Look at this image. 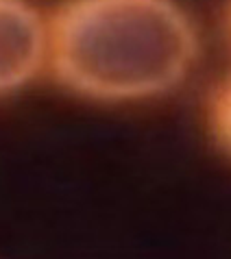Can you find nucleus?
Listing matches in <instances>:
<instances>
[{"instance_id": "f257e3e1", "label": "nucleus", "mask_w": 231, "mask_h": 259, "mask_svg": "<svg viewBox=\"0 0 231 259\" xmlns=\"http://www.w3.org/2000/svg\"><path fill=\"white\" fill-rule=\"evenodd\" d=\"M53 72L98 100L164 94L199 55L192 20L175 0H68L48 33Z\"/></svg>"}, {"instance_id": "f03ea898", "label": "nucleus", "mask_w": 231, "mask_h": 259, "mask_svg": "<svg viewBox=\"0 0 231 259\" xmlns=\"http://www.w3.org/2000/svg\"><path fill=\"white\" fill-rule=\"evenodd\" d=\"M48 53L42 16L26 0H0V94L22 88Z\"/></svg>"}, {"instance_id": "7ed1b4c3", "label": "nucleus", "mask_w": 231, "mask_h": 259, "mask_svg": "<svg viewBox=\"0 0 231 259\" xmlns=\"http://www.w3.org/2000/svg\"><path fill=\"white\" fill-rule=\"evenodd\" d=\"M212 124L218 140L231 150V81L222 85L212 105Z\"/></svg>"}]
</instances>
